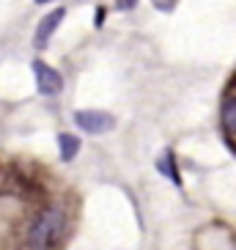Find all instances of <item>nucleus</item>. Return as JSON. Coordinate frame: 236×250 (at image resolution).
I'll list each match as a JSON object with an SVG mask.
<instances>
[{
  "instance_id": "9d476101",
  "label": "nucleus",
  "mask_w": 236,
  "mask_h": 250,
  "mask_svg": "<svg viewBox=\"0 0 236 250\" xmlns=\"http://www.w3.org/2000/svg\"><path fill=\"white\" fill-rule=\"evenodd\" d=\"M36 3H39V6H44V3H52V0H36Z\"/></svg>"
},
{
  "instance_id": "f03ea898",
  "label": "nucleus",
  "mask_w": 236,
  "mask_h": 250,
  "mask_svg": "<svg viewBox=\"0 0 236 250\" xmlns=\"http://www.w3.org/2000/svg\"><path fill=\"white\" fill-rule=\"evenodd\" d=\"M74 124L91 135H104L116 126V116L104 110H77L74 113Z\"/></svg>"
},
{
  "instance_id": "f257e3e1",
  "label": "nucleus",
  "mask_w": 236,
  "mask_h": 250,
  "mask_svg": "<svg viewBox=\"0 0 236 250\" xmlns=\"http://www.w3.org/2000/svg\"><path fill=\"white\" fill-rule=\"evenodd\" d=\"M66 231V212L63 206H47L36 214V220L28 228V250H52L55 245L63 239Z\"/></svg>"
},
{
  "instance_id": "423d86ee",
  "label": "nucleus",
  "mask_w": 236,
  "mask_h": 250,
  "mask_svg": "<svg viewBox=\"0 0 236 250\" xmlns=\"http://www.w3.org/2000/svg\"><path fill=\"white\" fill-rule=\"evenodd\" d=\"M58 146H60V160L72 162L74 157H77V151H80V138L63 132V135H58Z\"/></svg>"
},
{
  "instance_id": "0eeeda50",
  "label": "nucleus",
  "mask_w": 236,
  "mask_h": 250,
  "mask_svg": "<svg viewBox=\"0 0 236 250\" xmlns=\"http://www.w3.org/2000/svg\"><path fill=\"white\" fill-rule=\"evenodd\" d=\"M157 170H159V173H165V176H168L173 184H181L178 170H176V160H173V151H165V154L157 160Z\"/></svg>"
},
{
  "instance_id": "20e7f679",
  "label": "nucleus",
  "mask_w": 236,
  "mask_h": 250,
  "mask_svg": "<svg viewBox=\"0 0 236 250\" xmlns=\"http://www.w3.org/2000/svg\"><path fill=\"white\" fill-rule=\"evenodd\" d=\"M63 17H66V8H55V11H50V14L39 22V28H36V47H47V42L52 39V33H55L58 25L63 22Z\"/></svg>"
},
{
  "instance_id": "6e6552de",
  "label": "nucleus",
  "mask_w": 236,
  "mask_h": 250,
  "mask_svg": "<svg viewBox=\"0 0 236 250\" xmlns=\"http://www.w3.org/2000/svg\"><path fill=\"white\" fill-rule=\"evenodd\" d=\"M138 6V0H116V8L118 11H132Z\"/></svg>"
},
{
  "instance_id": "39448f33",
  "label": "nucleus",
  "mask_w": 236,
  "mask_h": 250,
  "mask_svg": "<svg viewBox=\"0 0 236 250\" xmlns=\"http://www.w3.org/2000/svg\"><path fill=\"white\" fill-rule=\"evenodd\" d=\"M222 129L228 138L236 140V96H225L222 102Z\"/></svg>"
},
{
  "instance_id": "7ed1b4c3",
  "label": "nucleus",
  "mask_w": 236,
  "mask_h": 250,
  "mask_svg": "<svg viewBox=\"0 0 236 250\" xmlns=\"http://www.w3.org/2000/svg\"><path fill=\"white\" fill-rule=\"evenodd\" d=\"M33 74H36V88L41 96H58L63 91V77H60V72L47 66L44 61H33Z\"/></svg>"
},
{
  "instance_id": "1a4fd4ad",
  "label": "nucleus",
  "mask_w": 236,
  "mask_h": 250,
  "mask_svg": "<svg viewBox=\"0 0 236 250\" xmlns=\"http://www.w3.org/2000/svg\"><path fill=\"white\" fill-rule=\"evenodd\" d=\"M151 3H154L159 11H170V8L176 6V0H151Z\"/></svg>"
}]
</instances>
